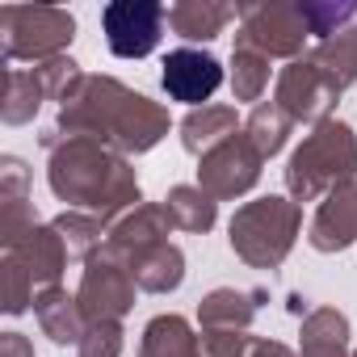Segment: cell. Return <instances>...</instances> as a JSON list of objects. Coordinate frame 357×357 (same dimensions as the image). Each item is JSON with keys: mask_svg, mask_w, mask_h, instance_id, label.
<instances>
[{"mask_svg": "<svg viewBox=\"0 0 357 357\" xmlns=\"http://www.w3.org/2000/svg\"><path fill=\"white\" fill-rule=\"evenodd\" d=\"M307 240H311L315 252H340V248L357 244V176L344 181V185H336L319 202Z\"/></svg>", "mask_w": 357, "mask_h": 357, "instance_id": "13", "label": "cell"}, {"mask_svg": "<svg viewBox=\"0 0 357 357\" xmlns=\"http://www.w3.org/2000/svg\"><path fill=\"white\" fill-rule=\"evenodd\" d=\"M47 101V93H43V84H38V76H34V68L26 72V68H9L5 72V97H0V118H5L9 126H22V122H30L34 114H38V105Z\"/></svg>", "mask_w": 357, "mask_h": 357, "instance_id": "23", "label": "cell"}, {"mask_svg": "<svg viewBox=\"0 0 357 357\" xmlns=\"http://www.w3.org/2000/svg\"><path fill=\"white\" fill-rule=\"evenodd\" d=\"M0 357H34L30 336H22V332H5V336H0Z\"/></svg>", "mask_w": 357, "mask_h": 357, "instance_id": "33", "label": "cell"}, {"mask_svg": "<svg viewBox=\"0 0 357 357\" xmlns=\"http://www.w3.org/2000/svg\"><path fill=\"white\" fill-rule=\"evenodd\" d=\"M353 357H357V353H353Z\"/></svg>", "mask_w": 357, "mask_h": 357, "instance_id": "35", "label": "cell"}, {"mask_svg": "<svg viewBox=\"0 0 357 357\" xmlns=\"http://www.w3.org/2000/svg\"><path fill=\"white\" fill-rule=\"evenodd\" d=\"M248 357H298L290 344H282V340H252V353Z\"/></svg>", "mask_w": 357, "mask_h": 357, "instance_id": "34", "label": "cell"}, {"mask_svg": "<svg viewBox=\"0 0 357 357\" xmlns=\"http://www.w3.org/2000/svg\"><path fill=\"white\" fill-rule=\"evenodd\" d=\"M261 164L265 155L252 147V139L240 130L231 135L227 143L211 147L202 160H198V190L211 194L215 202H231V198H244L257 181H261Z\"/></svg>", "mask_w": 357, "mask_h": 357, "instance_id": "8", "label": "cell"}, {"mask_svg": "<svg viewBox=\"0 0 357 357\" xmlns=\"http://www.w3.org/2000/svg\"><path fill=\"white\" fill-rule=\"evenodd\" d=\"M47 147V185L72 211L97 219H122L139 206V176L122 151L101 139L59 135L55 126L43 135Z\"/></svg>", "mask_w": 357, "mask_h": 357, "instance_id": "1", "label": "cell"}, {"mask_svg": "<svg viewBox=\"0 0 357 357\" xmlns=\"http://www.w3.org/2000/svg\"><path fill=\"white\" fill-rule=\"evenodd\" d=\"M168 126L172 122L160 101L135 93L130 84L114 76H80V84L63 97L59 118H55L59 135L101 139L122 155L151 151L168 135Z\"/></svg>", "mask_w": 357, "mask_h": 357, "instance_id": "2", "label": "cell"}, {"mask_svg": "<svg viewBox=\"0 0 357 357\" xmlns=\"http://www.w3.org/2000/svg\"><path fill=\"white\" fill-rule=\"evenodd\" d=\"M34 319H38L43 336H51L55 344H80V336H84V328H89L80 298L68 294L63 286L38 290V298H34Z\"/></svg>", "mask_w": 357, "mask_h": 357, "instance_id": "18", "label": "cell"}, {"mask_svg": "<svg viewBox=\"0 0 357 357\" xmlns=\"http://www.w3.org/2000/svg\"><path fill=\"white\" fill-rule=\"evenodd\" d=\"M265 89H269V55L236 43V51H231V93H236V101H261Z\"/></svg>", "mask_w": 357, "mask_h": 357, "instance_id": "27", "label": "cell"}, {"mask_svg": "<svg viewBox=\"0 0 357 357\" xmlns=\"http://www.w3.org/2000/svg\"><path fill=\"white\" fill-rule=\"evenodd\" d=\"M298 227H303V206L294 198H257V202H244L236 215H231V227H227V240H231V252L248 265V269H278L294 240H298Z\"/></svg>", "mask_w": 357, "mask_h": 357, "instance_id": "4", "label": "cell"}, {"mask_svg": "<svg viewBox=\"0 0 357 357\" xmlns=\"http://www.w3.org/2000/svg\"><path fill=\"white\" fill-rule=\"evenodd\" d=\"M303 17H307V30L311 38H332L340 30H349L357 22V5H349V0H328V5H303Z\"/></svg>", "mask_w": 357, "mask_h": 357, "instance_id": "28", "label": "cell"}, {"mask_svg": "<svg viewBox=\"0 0 357 357\" xmlns=\"http://www.w3.org/2000/svg\"><path fill=\"white\" fill-rule=\"evenodd\" d=\"M227 22H236V5H215V0H181L168 9V26L185 43H215Z\"/></svg>", "mask_w": 357, "mask_h": 357, "instance_id": "19", "label": "cell"}, {"mask_svg": "<svg viewBox=\"0 0 357 357\" xmlns=\"http://www.w3.org/2000/svg\"><path fill=\"white\" fill-rule=\"evenodd\" d=\"M231 135H240V114H236V105H202V109H190L185 122H181V143H185V151H194L198 160H202L211 147L227 143Z\"/></svg>", "mask_w": 357, "mask_h": 357, "instance_id": "20", "label": "cell"}, {"mask_svg": "<svg viewBox=\"0 0 357 357\" xmlns=\"http://www.w3.org/2000/svg\"><path fill=\"white\" fill-rule=\"evenodd\" d=\"M265 290H236V286H219L202 298L198 307V324L202 332H248L257 311L265 307Z\"/></svg>", "mask_w": 357, "mask_h": 357, "instance_id": "15", "label": "cell"}, {"mask_svg": "<svg viewBox=\"0 0 357 357\" xmlns=\"http://www.w3.org/2000/svg\"><path fill=\"white\" fill-rule=\"evenodd\" d=\"M126 269H130V278H135L139 290H147V294H168V290H176V286L185 282V252L176 248L172 240H160V244L139 248V252L126 261Z\"/></svg>", "mask_w": 357, "mask_h": 357, "instance_id": "16", "label": "cell"}, {"mask_svg": "<svg viewBox=\"0 0 357 357\" xmlns=\"http://www.w3.org/2000/svg\"><path fill=\"white\" fill-rule=\"evenodd\" d=\"M30 198V168L17 155L0 160V202H26Z\"/></svg>", "mask_w": 357, "mask_h": 357, "instance_id": "32", "label": "cell"}, {"mask_svg": "<svg viewBox=\"0 0 357 357\" xmlns=\"http://www.w3.org/2000/svg\"><path fill=\"white\" fill-rule=\"evenodd\" d=\"M5 257L17 261V265L30 273L34 290H51V286H59V278H63V269H68V261H72L63 236L55 231V223H38V227L26 231L22 240L5 244Z\"/></svg>", "mask_w": 357, "mask_h": 357, "instance_id": "12", "label": "cell"}, {"mask_svg": "<svg viewBox=\"0 0 357 357\" xmlns=\"http://www.w3.org/2000/svg\"><path fill=\"white\" fill-rule=\"evenodd\" d=\"M34 76H38V84H43V93H47V101H59L63 105V97L80 84V63L76 59H68V55H55V59H43V63H34Z\"/></svg>", "mask_w": 357, "mask_h": 357, "instance_id": "29", "label": "cell"}, {"mask_svg": "<svg viewBox=\"0 0 357 357\" xmlns=\"http://www.w3.org/2000/svg\"><path fill=\"white\" fill-rule=\"evenodd\" d=\"M139 357H211L206 353V336L194 332V324L185 315H155L143 328L139 340Z\"/></svg>", "mask_w": 357, "mask_h": 357, "instance_id": "17", "label": "cell"}, {"mask_svg": "<svg viewBox=\"0 0 357 357\" xmlns=\"http://www.w3.org/2000/svg\"><path fill=\"white\" fill-rule=\"evenodd\" d=\"M38 294H34V282H30V273L17 265V261H0V303H5V311L9 315H22L30 303H34Z\"/></svg>", "mask_w": 357, "mask_h": 357, "instance_id": "30", "label": "cell"}, {"mask_svg": "<svg viewBox=\"0 0 357 357\" xmlns=\"http://www.w3.org/2000/svg\"><path fill=\"white\" fill-rule=\"evenodd\" d=\"M311 59L340 84V89H349V84H357V22L349 26V30H340V34H332V38H324L315 51H311Z\"/></svg>", "mask_w": 357, "mask_h": 357, "instance_id": "26", "label": "cell"}, {"mask_svg": "<svg viewBox=\"0 0 357 357\" xmlns=\"http://www.w3.org/2000/svg\"><path fill=\"white\" fill-rule=\"evenodd\" d=\"M80 357H118L122 353V324L118 319H101V324H89L80 344H76Z\"/></svg>", "mask_w": 357, "mask_h": 357, "instance_id": "31", "label": "cell"}, {"mask_svg": "<svg viewBox=\"0 0 357 357\" xmlns=\"http://www.w3.org/2000/svg\"><path fill=\"white\" fill-rule=\"evenodd\" d=\"M298 336H303L298 357H353V349H349V319L336 307L307 311Z\"/></svg>", "mask_w": 357, "mask_h": 357, "instance_id": "21", "label": "cell"}, {"mask_svg": "<svg viewBox=\"0 0 357 357\" xmlns=\"http://www.w3.org/2000/svg\"><path fill=\"white\" fill-rule=\"evenodd\" d=\"M290 126H294V118L278 105V101H261L252 114H248V122H244V135L252 139V147L269 160V155H278L282 147H286V139H290Z\"/></svg>", "mask_w": 357, "mask_h": 357, "instance_id": "24", "label": "cell"}, {"mask_svg": "<svg viewBox=\"0 0 357 357\" xmlns=\"http://www.w3.org/2000/svg\"><path fill=\"white\" fill-rule=\"evenodd\" d=\"M160 84L172 101H185L194 109H202L219 84H223V63L211 55V51H198V47H176L164 55V72H160Z\"/></svg>", "mask_w": 357, "mask_h": 357, "instance_id": "11", "label": "cell"}, {"mask_svg": "<svg viewBox=\"0 0 357 357\" xmlns=\"http://www.w3.org/2000/svg\"><path fill=\"white\" fill-rule=\"evenodd\" d=\"M135 290H139V286H135L126 261H118V257H109V252L101 248L97 257L84 261L76 298H80L89 324H101V319H118V324H122V315L135 307Z\"/></svg>", "mask_w": 357, "mask_h": 357, "instance_id": "10", "label": "cell"}, {"mask_svg": "<svg viewBox=\"0 0 357 357\" xmlns=\"http://www.w3.org/2000/svg\"><path fill=\"white\" fill-rule=\"evenodd\" d=\"M168 231H176V227H172V219H168L164 202H139L135 211H126L122 219H114V223H109L105 252H109V257H118V261H130L139 248L168 240Z\"/></svg>", "mask_w": 357, "mask_h": 357, "instance_id": "14", "label": "cell"}, {"mask_svg": "<svg viewBox=\"0 0 357 357\" xmlns=\"http://www.w3.org/2000/svg\"><path fill=\"white\" fill-rule=\"evenodd\" d=\"M240 22V47H252L269 59H303V47L311 38L303 5H278V0H261V5H236Z\"/></svg>", "mask_w": 357, "mask_h": 357, "instance_id": "6", "label": "cell"}, {"mask_svg": "<svg viewBox=\"0 0 357 357\" xmlns=\"http://www.w3.org/2000/svg\"><path fill=\"white\" fill-rule=\"evenodd\" d=\"M344 89L307 55V59H294V63H286L282 72H278V89H273V101L294 118V122H311V126H319V122H328L332 118V109H336V97H340Z\"/></svg>", "mask_w": 357, "mask_h": 357, "instance_id": "9", "label": "cell"}, {"mask_svg": "<svg viewBox=\"0 0 357 357\" xmlns=\"http://www.w3.org/2000/svg\"><path fill=\"white\" fill-rule=\"evenodd\" d=\"M357 176V135L349 122L328 118L311 126V135L294 147L286 164V194L303 202H324L336 185Z\"/></svg>", "mask_w": 357, "mask_h": 357, "instance_id": "3", "label": "cell"}, {"mask_svg": "<svg viewBox=\"0 0 357 357\" xmlns=\"http://www.w3.org/2000/svg\"><path fill=\"white\" fill-rule=\"evenodd\" d=\"M72 38H76V17L68 9H51V5H5L0 9V51H5V63L55 59V55H63V47Z\"/></svg>", "mask_w": 357, "mask_h": 357, "instance_id": "5", "label": "cell"}, {"mask_svg": "<svg viewBox=\"0 0 357 357\" xmlns=\"http://www.w3.org/2000/svg\"><path fill=\"white\" fill-rule=\"evenodd\" d=\"M168 26V9L160 0H114L101 9V34L109 55L118 59H147Z\"/></svg>", "mask_w": 357, "mask_h": 357, "instance_id": "7", "label": "cell"}, {"mask_svg": "<svg viewBox=\"0 0 357 357\" xmlns=\"http://www.w3.org/2000/svg\"><path fill=\"white\" fill-rule=\"evenodd\" d=\"M55 231L63 236V244H68V257H76V261H89V257H97V252L105 248V236H109L105 219H97V215H84V211H63V215L55 219Z\"/></svg>", "mask_w": 357, "mask_h": 357, "instance_id": "25", "label": "cell"}, {"mask_svg": "<svg viewBox=\"0 0 357 357\" xmlns=\"http://www.w3.org/2000/svg\"><path fill=\"white\" fill-rule=\"evenodd\" d=\"M164 211L176 231H194V236H206L219 219V202L211 194H202L198 185H172L164 198Z\"/></svg>", "mask_w": 357, "mask_h": 357, "instance_id": "22", "label": "cell"}]
</instances>
